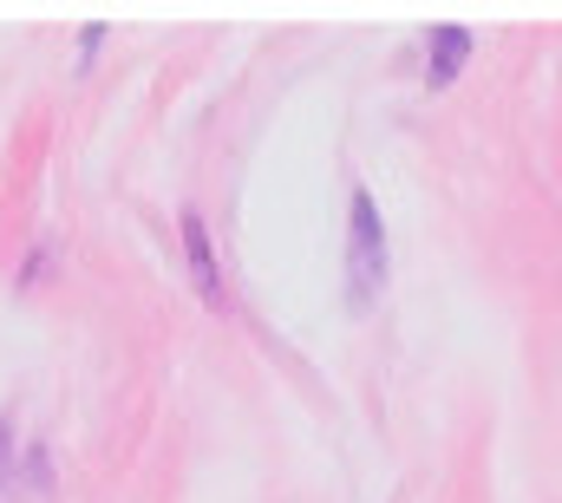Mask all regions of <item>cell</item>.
I'll return each instance as SVG.
<instances>
[{
  "instance_id": "2",
  "label": "cell",
  "mask_w": 562,
  "mask_h": 503,
  "mask_svg": "<svg viewBox=\"0 0 562 503\" xmlns=\"http://www.w3.org/2000/svg\"><path fill=\"white\" fill-rule=\"evenodd\" d=\"M464 59H471V26H431V66H425V86L431 92H445L458 72H464Z\"/></svg>"
},
{
  "instance_id": "3",
  "label": "cell",
  "mask_w": 562,
  "mask_h": 503,
  "mask_svg": "<svg viewBox=\"0 0 562 503\" xmlns=\"http://www.w3.org/2000/svg\"><path fill=\"white\" fill-rule=\"evenodd\" d=\"M183 249H190V275H196V294L210 308H223V281H216V261H210V230L196 210H183Z\"/></svg>"
},
{
  "instance_id": "1",
  "label": "cell",
  "mask_w": 562,
  "mask_h": 503,
  "mask_svg": "<svg viewBox=\"0 0 562 503\" xmlns=\"http://www.w3.org/2000/svg\"><path fill=\"white\" fill-rule=\"evenodd\" d=\"M386 281V230H380V210H373V190H353L347 203V288H353V308H367Z\"/></svg>"
}]
</instances>
